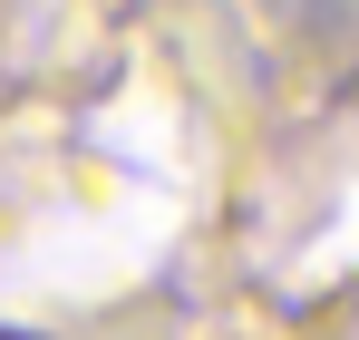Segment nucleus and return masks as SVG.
<instances>
[]
</instances>
